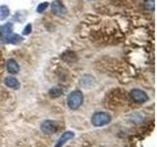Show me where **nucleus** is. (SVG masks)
<instances>
[{
  "instance_id": "7ed1b4c3",
  "label": "nucleus",
  "mask_w": 157,
  "mask_h": 147,
  "mask_svg": "<svg viewBox=\"0 0 157 147\" xmlns=\"http://www.w3.org/2000/svg\"><path fill=\"white\" fill-rule=\"evenodd\" d=\"M131 95V98L136 103H140V104H142V103H145L148 101V95L146 94V92L141 90V89H139V88H135V89H132L130 93Z\"/></svg>"
},
{
  "instance_id": "423d86ee",
  "label": "nucleus",
  "mask_w": 157,
  "mask_h": 147,
  "mask_svg": "<svg viewBox=\"0 0 157 147\" xmlns=\"http://www.w3.org/2000/svg\"><path fill=\"white\" fill-rule=\"evenodd\" d=\"M74 137H75V132L74 131H71V130L65 131L61 135L60 138L57 140L56 144L54 145V147H63V145H65L67 143V141L73 139Z\"/></svg>"
},
{
  "instance_id": "4468645a",
  "label": "nucleus",
  "mask_w": 157,
  "mask_h": 147,
  "mask_svg": "<svg viewBox=\"0 0 157 147\" xmlns=\"http://www.w3.org/2000/svg\"><path fill=\"white\" fill-rule=\"evenodd\" d=\"M48 6H49L48 2H42L40 4H38V6L36 8V12L37 13H43L48 8Z\"/></svg>"
},
{
  "instance_id": "f03ea898",
  "label": "nucleus",
  "mask_w": 157,
  "mask_h": 147,
  "mask_svg": "<svg viewBox=\"0 0 157 147\" xmlns=\"http://www.w3.org/2000/svg\"><path fill=\"white\" fill-rule=\"evenodd\" d=\"M112 120V117L107 112H96L91 117V124L94 126H103L108 125Z\"/></svg>"
},
{
  "instance_id": "f257e3e1",
  "label": "nucleus",
  "mask_w": 157,
  "mask_h": 147,
  "mask_svg": "<svg viewBox=\"0 0 157 147\" xmlns=\"http://www.w3.org/2000/svg\"><path fill=\"white\" fill-rule=\"evenodd\" d=\"M83 103V94L80 90H74L67 97V104L71 110L78 109Z\"/></svg>"
},
{
  "instance_id": "1a4fd4ad",
  "label": "nucleus",
  "mask_w": 157,
  "mask_h": 147,
  "mask_svg": "<svg viewBox=\"0 0 157 147\" xmlns=\"http://www.w3.org/2000/svg\"><path fill=\"white\" fill-rule=\"evenodd\" d=\"M13 32V24L12 23H6L3 26L0 27V36L3 38H5L6 36H10Z\"/></svg>"
},
{
  "instance_id": "6e6552de",
  "label": "nucleus",
  "mask_w": 157,
  "mask_h": 147,
  "mask_svg": "<svg viewBox=\"0 0 157 147\" xmlns=\"http://www.w3.org/2000/svg\"><path fill=\"white\" fill-rule=\"evenodd\" d=\"M4 83H5V85L12 88V89H19L20 86H21L20 81L14 77H7L4 80Z\"/></svg>"
},
{
  "instance_id": "ddd939ff",
  "label": "nucleus",
  "mask_w": 157,
  "mask_h": 147,
  "mask_svg": "<svg viewBox=\"0 0 157 147\" xmlns=\"http://www.w3.org/2000/svg\"><path fill=\"white\" fill-rule=\"evenodd\" d=\"M144 6L148 11H154L155 8V0H144Z\"/></svg>"
},
{
  "instance_id": "9b49d317",
  "label": "nucleus",
  "mask_w": 157,
  "mask_h": 147,
  "mask_svg": "<svg viewBox=\"0 0 157 147\" xmlns=\"http://www.w3.org/2000/svg\"><path fill=\"white\" fill-rule=\"evenodd\" d=\"M10 15V9L7 5H1L0 6V21L6 20Z\"/></svg>"
},
{
  "instance_id": "0eeeda50",
  "label": "nucleus",
  "mask_w": 157,
  "mask_h": 147,
  "mask_svg": "<svg viewBox=\"0 0 157 147\" xmlns=\"http://www.w3.org/2000/svg\"><path fill=\"white\" fill-rule=\"evenodd\" d=\"M6 68L8 73H10L11 75H16L20 72V66L17 63V61L15 59H8L6 62Z\"/></svg>"
},
{
  "instance_id": "9d476101",
  "label": "nucleus",
  "mask_w": 157,
  "mask_h": 147,
  "mask_svg": "<svg viewBox=\"0 0 157 147\" xmlns=\"http://www.w3.org/2000/svg\"><path fill=\"white\" fill-rule=\"evenodd\" d=\"M3 41L5 43H9V44H19L20 42L23 41V37L18 36V34L11 33L10 36L3 38Z\"/></svg>"
},
{
  "instance_id": "2eb2a0df",
  "label": "nucleus",
  "mask_w": 157,
  "mask_h": 147,
  "mask_svg": "<svg viewBox=\"0 0 157 147\" xmlns=\"http://www.w3.org/2000/svg\"><path fill=\"white\" fill-rule=\"evenodd\" d=\"M32 31H33L32 24H28L27 26L24 28V29H23V34H24V36H29V34L32 32Z\"/></svg>"
},
{
  "instance_id": "20e7f679",
  "label": "nucleus",
  "mask_w": 157,
  "mask_h": 147,
  "mask_svg": "<svg viewBox=\"0 0 157 147\" xmlns=\"http://www.w3.org/2000/svg\"><path fill=\"white\" fill-rule=\"evenodd\" d=\"M40 130H42V132L46 134H55L58 130V126L54 121L45 120L44 122H42V124L40 126Z\"/></svg>"
},
{
  "instance_id": "39448f33",
  "label": "nucleus",
  "mask_w": 157,
  "mask_h": 147,
  "mask_svg": "<svg viewBox=\"0 0 157 147\" xmlns=\"http://www.w3.org/2000/svg\"><path fill=\"white\" fill-rule=\"evenodd\" d=\"M51 11L56 16H63V15L66 14L67 10L60 0H54L51 3Z\"/></svg>"
},
{
  "instance_id": "f8f14e48",
  "label": "nucleus",
  "mask_w": 157,
  "mask_h": 147,
  "mask_svg": "<svg viewBox=\"0 0 157 147\" xmlns=\"http://www.w3.org/2000/svg\"><path fill=\"white\" fill-rule=\"evenodd\" d=\"M63 93V89L60 86H54L49 90V95L52 98H57L59 96H61Z\"/></svg>"
}]
</instances>
